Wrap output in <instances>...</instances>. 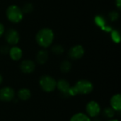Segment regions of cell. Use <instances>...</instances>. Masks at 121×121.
<instances>
[{"mask_svg": "<svg viewBox=\"0 0 121 121\" xmlns=\"http://www.w3.org/2000/svg\"><path fill=\"white\" fill-rule=\"evenodd\" d=\"M55 38L53 30L49 28H43L38 31L35 35V40L38 45L43 48L50 47Z\"/></svg>", "mask_w": 121, "mask_h": 121, "instance_id": "obj_1", "label": "cell"}, {"mask_svg": "<svg viewBox=\"0 0 121 121\" xmlns=\"http://www.w3.org/2000/svg\"><path fill=\"white\" fill-rule=\"evenodd\" d=\"M94 90L93 84L86 79L79 80L74 86H71L69 90V96L77 95H86L92 92Z\"/></svg>", "mask_w": 121, "mask_h": 121, "instance_id": "obj_2", "label": "cell"}, {"mask_svg": "<svg viewBox=\"0 0 121 121\" xmlns=\"http://www.w3.org/2000/svg\"><path fill=\"white\" fill-rule=\"evenodd\" d=\"M6 16L10 22L18 23L23 18V13L19 6L12 4L7 7L6 10Z\"/></svg>", "mask_w": 121, "mask_h": 121, "instance_id": "obj_3", "label": "cell"}, {"mask_svg": "<svg viewBox=\"0 0 121 121\" xmlns=\"http://www.w3.org/2000/svg\"><path fill=\"white\" fill-rule=\"evenodd\" d=\"M39 84L43 91L50 93L56 89L57 81L50 75H43L40 78Z\"/></svg>", "mask_w": 121, "mask_h": 121, "instance_id": "obj_4", "label": "cell"}, {"mask_svg": "<svg viewBox=\"0 0 121 121\" xmlns=\"http://www.w3.org/2000/svg\"><path fill=\"white\" fill-rule=\"evenodd\" d=\"M5 40L9 45L15 46L18 43L20 40V35L18 32L13 28L9 29L5 33Z\"/></svg>", "mask_w": 121, "mask_h": 121, "instance_id": "obj_5", "label": "cell"}, {"mask_svg": "<svg viewBox=\"0 0 121 121\" xmlns=\"http://www.w3.org/2000/svg\"><path fill=\"white\" fill-rule=\"evenodd\" d=\"M86 111L89 117L95 118L101 113V106L96 101H91L86 104Z\"/></svg>", "mask_w": 121, "mask_h": 121, "instance_id": "obj_6", "label": "cell"}, {"mask_svg": "<svg viewBox=\"0 0 121 121\" xmlns=\"http://www.w3.org/2000/svg\"><path fill=\"white\" fill-rule=\"evenodd\" d=\"M84 53L85 50L82 45H75L69 49L68 55L72 60H79L84 55Z\"/></svg>", "mask_w": 121, "mask_h": 121, "instance_id": "obj_7", "label": "cell"}, {"mask_svg": "<svg viewBox=\"0 0 121 121\" xmlns=\"http://www.w3.org/2000/svg\"><path fill=\"white\" fill-rule=\"evenodd\" d=\"M15 91L9 86H5L0 89V101L3 102H9L14 99Z\"/></svg>", "mask_w": 121, "mask_h": 121, "instance_id": "obj_8", "label": "cell"}, {"mask_svg": "<svg viewBox=\"0 0 121 121\" xmlns=\"http://www.w3.org/2000/svg\"><path fill=\"white\" fill-rule=\"evenodd\" d=\"M56 88L59 90V91L65 97L69 96V90L71 86L69 83L64 79H61L57 82Z\"/></svg>", "mask_w": 121, "mask_h": 121, "instance_id": "obj_9", "label": "cell"}, {"mask_svg": "<svg viewBox=\"0 0 121 121\" xmlns=\"http://www.w3.org/2000/svg\"><path fill=\"white\" fill-rule=\"evenodd\" d=\"M35 69V64L30 60H23L20 64V69L23 73L30 74L34 72Z\"/></svg>", "mask_w": 121, "mask_h": 121, "instance_id": "obj_10", "label": "cell"}, {"mask_svg": "<svg viewBox=\"0 0 121 121\" xmlns=\"http://www.w3.org/2000/svg\"><path fill=\"white\" fill-rule=\"evenodd\" d=\"M94 22L96 25L99 27L102 30L107 32V33H111L113 29L111 26H108L106 23V21L105 18L101 16V15H97L94 17Z\"/></svg>", "mask_w": 121, "mask_h": 121, "instance_id": "obj_11", "label": "cell"}, {"mask_svg": "<svg viewBox=\"0 0 121 121\" xmlns=\"http://www.w3.org/2000/svg\"><path fill=\"white\" fill-rule=\"evenodd\" d=\"M9 54L12 60L18 61L19 60L21 59V57L23 56V51L19 47L15 45L10 48Z\"/></svg>", "mask_w": 121, "mask_h": 121, "instance_id": "obj_12", "label": "cell"}, {"mask_svg": "<svg viewBox=\"0 0 121 121\" xmlns=\"http://www.w3.org/2000/svg\"><path fill=\"white\" fill-rule=\"evenodd\" d=\"M111 107L116 112H120L121 110V96L120 94L113 95L110 101Z\"/></svg>", "mask_w": 121, "mask_h": 121, "instance_id": "obj_13", "label": "cell"}, {"mask_svg": "<svg viewBox=\"0 0 121 121\" xmlns=\"http://www.w3.org/2000/svg\"><path fill=\"white\" fill-rule=\"evenodd\" d=\"M36 61L40 65H44L48 60V52L47 50L43 49L39 50L36 54Z\"/></svg>", "mask_w": 121, "mask_h": 121, "instance_id": "obj_14", "label": "cell"}, {"mask_svg": "<svg viewBox=\"0 0 121 121\" xmlns=\"http://www.w3.org/2000/svg\"><path fill=\"white\" fill-rule=\"evenodd\" d=\"M18 96L21 101H28L31 96V92L28 89L23 88L18 91Z\"/></svg>", "mask_w": 121, "mask_h": 121, "instance_id": "obj_15", "label": "cell"}, {"mask_svg": "<svg viewBox=\"0 0 121 121\" xmlns=\"http://www.w3.org/2000/svg\"><path fill=\"white\" fill-rule=\"evenodd\" d=\"M69 121H91L90 118L82 113H78L72 116Z\"/></svg>", "mask_w": 121, "mask_h": 121, "instance_id": "obj_16", "label": "cell"}, {"mask_svg": "<svg viewBox=\"0 0 121 121\" xmlns=\"http://www.w3.org/2000/svg\"><path fill=\"white\" fill-rule=\"evenodd\" d=\"M72 69V64L68 60H64L60 65V69L63 73L69 72Z\"/></svg>", "mask_w": 121, "mask_h": 121, "instance_id": "obj_17", "label": "cell"}, {"mask_svg": "<svg viewBox=\"0 0 121 121\" xmlns=\"http://www.w3.org/2000/svg\"><path fill=\"white\" fill-rule=\"evenodd\" d=\"M116 114V111L111 108V107H107L106 108L104 111H103V115L105 118H109L111 119L115 116Z\"/></svg>", "mask_w": 121, "mask_h": 121, "instance_id": "obj_18", "label": "cell"}, {"mask_svg": "<svg viewBox=\"0 0 121 121\" xmlns=\"http://www.w3.org/2000/svg\"><path fill=\"white\" fill-rule=\"evenodd\" d=\"M111 37L112 40L115 43L118 44L121 42V34H120V32L118 30H113L111 32Z\"/></svg>", "mask_w": 121, "mask_h": 121, "instance_id": "obj_19", "label": "cell"}, {"mask_svg": "<svg viewBox=\"0 0 121 121\" xmlns=\"http://www.w3.org/2000/svg\"><path fill=\"white\" fill-rule=\"evenodd\" d=\"M51 50H52V52L54 54L57 55H62L64 52L65 49H64V48H63L62 45H59V44H57V45H53L52 47Z\"/></svg>", "mask_w": 121, "mask_h": 121, "instance_id": "obj_20", "label": "cell"}, {"mask_svg": "<svg viewBox=\"0 0 121 121\" xmlns=\"http://www.w3.org/2000/svg\"><path fill=\"white\" fill-rule=\"evenodd\" d=\"M33 9H34V7H33V4L30 3V2H28V3H26L23 5L21 10H22V11H23V13L24 14V13H31L33 11Z\"/></svg>", "mask_w": 121, "mask_h": 121, "instance_id": "obj_21", "label": "cell"}, {"mask_svg": "<svg viewBox=\"0 0 121 121\" xmlns=\"http://www.w3.org/2000/svg\"><path fill=\"white\" fill-rule=\"evenodd\" d=\"M108 17H109V19L112 22L116 21L117 20H118V18L120 17V13L117 11H111L108 13Z\"/></svg>", "mask_w": 121, "mask_h": 121, "instance_id": "obj_22", "label": "cell"}, {"mask_svg": "<svg viewBox=\"0 0 121 121\" xmlns=\"http://www.w3.org/2000/svg\"><path fill=\"white\" fill-rule=\"evenodd\" d=\"M9 47L7 46V45H3L0 48V52L1 53L4 54V55H6V54H8L9 52Z\"/></svg>", "mask_w": 121, "mask_h": 121, "instance_id": "obj_23", "label": "cell"}, {"mask_svg": "<svg viewBox=\"0 0 121 121\" xmlns=\"http://www.w3.org/2000/svg\"><path fill=\"white\" fill-rule=\"evenodd\" d=\"M5 33V28H4V26L0 23V38L2 37V35L4 34Z\"/></svg>", "mask_w": 121, "mask_h": 121, "instance_id": "obj_24", "label": "cell"}, {"mask_svg": "<svg viewBox=\"0 0 121 121\" xmlns=\"http://www.w3.org/2000/svg\"><path fill=\"white\" fill-rule=\"evenodd\" d=\"M116 6L117 9L120 11L121 9V0H116Z\"/></svg>", "mask_w": 121, "mask_h": 121, "instance_id": "obj_25", "label": "cell"}, {"mask_svg": "<svg viewBox=\"0 0 121 121\" xmlns=\"http://www.w3.org/2000/svg\"><path fill=\"white\" fill-rule=\"evenodd\" d=\"M2 81H3V77H2V76H1V74H0V84L2 83Z\"/></svg>", "mask_w": 121, "mask_h": 121, "instance_id": "obj_26", "label": "cell"}, {"mask_svg": "<svg viewBox=\"0 0 121 121\" xmlns=\"http://www.w3.org/2000/svg\"><path fill=\"white\" fill-rule=\"evenodd\" d=\"M119 121L118 120H117V119H113V120H111V119H110L109 121Z\"/></svg>", "mask_w": 121, "mask_h": 121, "instance_id": "obj_27", "label": "cell"}, {"mask_svg": "<svg viewBox=\"0 0 121 121\" xmlns=\"http://www.w3.org/2000/svg\"><path fill=\"white\" fill-rule=\"evenodd\" d=\"M99 121V120H98V119H97V120H95V121Z\"/></svg>", "mask_w": 121, "mask_h": 121, "instance_id": "obj_28", "label": "cell"}]
</instances>
